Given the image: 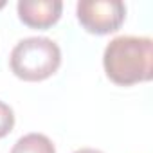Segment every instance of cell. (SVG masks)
<instances>
[{"instance_id":"cell-1","label":"cell","mask_w":153,"mask_h":153,"mask_svg":"<svg viewBox=\"0 0 153 153\" xmlns=\"http://www.w3.org/2000/svg\"><path fill=\"white\" fill-rule=\"evenodd\" d=\"M106 78L119 87H131L153 78V40L148 36H117L103 52Z\"/></svg>"},{"instance_id":"cell-2","label":"cell","mask_w":153,"mask_h":153,"mask_svg":"<svg viewBox=\"0 0 153 153\" xmlns=\"http://www.w3.org/2000/svg\"><path fill=\"white\" fill-rule=\"evenodd\" d=\"M61 65L59 45L45 36H31L20 40L9 56V67L18 79L43 81L51 78Z\"/></svg>"},{"instance_id":"cell-3","label":"cell","mask_w":153,"mask_h":153,"mask_svg":"<svg viewBox=\"0 0 153 153\" xmlns=\"http://www.w3.org/2000/svg\"><path fill=\"white\" fill-rule=\"evenodd\" d=\"M76 16L87 33L105 36L123 25L126 6L121 0H79L76 4Z\"/></svg>"},{"instance_id":"cell-4","label":"cell","mask_w":153,"mask_h":153,"mask_svg":"<svg viewBox=\"0 0 153 153\" xmlns=\"http://www.w3.org/2000/svg\"><path fill=\"white\" fill-rule=\"evenodd\" d=\"M18 18L31 29H49L59 18L63 2L59 0H20L16 4Z\"/></svg>"},{"instance_id":"cell-5","label":"cell","mask_w":153,"mask_h":153,"mask_svg":"<svg viewBox=\"0 0 153 153\" xmlns=\"http://www.w3.org/2000/svg\"><path fill=\"white\" fill-rule=\"evenodd\" d=\"M9 153H56V148L47 135L27 133L15 142Z\"/></svg>"},{"instance_id":"cell-6","label":"cell","mask_w":153,"mask_h":153,"mask_svg":"<svg viewBox=\"0 0 153 153\" xmlns=\"http://www.w3.org/2000/svg\"><path fill=\"white\" fill-rule=\"evenodd\" d=\"M15 128V112L9 105L0 101V139L9 135Z\"/></svg>"},{"instance_id":"cell-7","label":"cell","mask_w":153,"mask_h":153,"mask_svg":"<svg viewBox=\"0 0 153 153\" xmlns=\"http://www.w3.org/2000/svg\"><path fill=\"white\" fill-rule=\"evenodd\" d=\"M74 153H103V151L94 149V148H79V149H76Z\"/></svg>"},{"instance_id":"cell-8","label":"cell","mask_w":153,"mask_h":153,"mask_svg":"<svg viewBox=\"0 0 153 153\" xmlns=\"http://www.w3.org/2000/svg\"><path fill=\"white\" fill-rule=\"evenodd\" d=\"M4 6H6V4H4V2H0V7H4Z\"/></svg>"}]
</instances>
